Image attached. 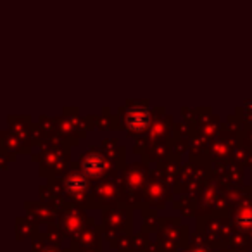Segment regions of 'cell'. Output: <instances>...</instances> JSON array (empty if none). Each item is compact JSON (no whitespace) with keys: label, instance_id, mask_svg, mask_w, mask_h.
Returning <instances> with one entry per match:
<instances>
[{"label":"cell","instance_id":"obj_1","mask_svg":"<svg viewBox=\"0 0 252 252\" xmlns=\"http://www.w3.org/2000/svg\"><path fill=\"white\" fill-rule=\"evenodd\" d=\"M149 125V111L145 109H133L126 116V126L131 131H142Z\"/></svg>","mask_w":252,"mask_h":252},{"label":"cell","instance_id":"obj_2","mask_svg":"<svg viewBox=\"0 0 252 252\" xmlns=\"http://www.w3.org/2000/svg\"><path fill=\"white\" fill-rule=\"evenodd\" d=\"M104 161H102L98 156H90V158L85 161V164H83V169H85V173L87 175H100V171L104 169Z\"/></svg>","mask_w":252,"mask_h":252}]
</instances>
